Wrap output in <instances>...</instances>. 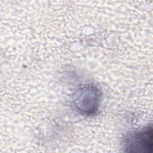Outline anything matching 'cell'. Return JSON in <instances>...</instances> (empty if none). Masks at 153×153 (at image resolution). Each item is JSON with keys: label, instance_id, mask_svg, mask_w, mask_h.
<instances>
[{"label": "cell", "instance_id": "1", "mask_svg": "<svg viewBox=\"0 0 153 153\" xmlns=\"http://www.w3.org/2000/svg\"><path fill=\"white\" fill-rule=\"evenodd\" d=\"M153 132L151 126L128 134L123 141L124 151L128 152H152Z\"/></svg>", "mask_w": 153, "mask_h": 153}, {"label": "cell", "instance_id": "2", "mask_svg": "<svg viewBox=\"0 0 153 153\" xmlns=\"http://www.w3.org/2000/svg\"><path fill=\"white\" fill-rule=\"evenodd\" d=\"M100 100L99 90L92 85H87L79 88L74 96V103L81 112L90 115L96 112Z\"/></svg>", "mask_w": 153, "mask_h": 153}]
</instances>
